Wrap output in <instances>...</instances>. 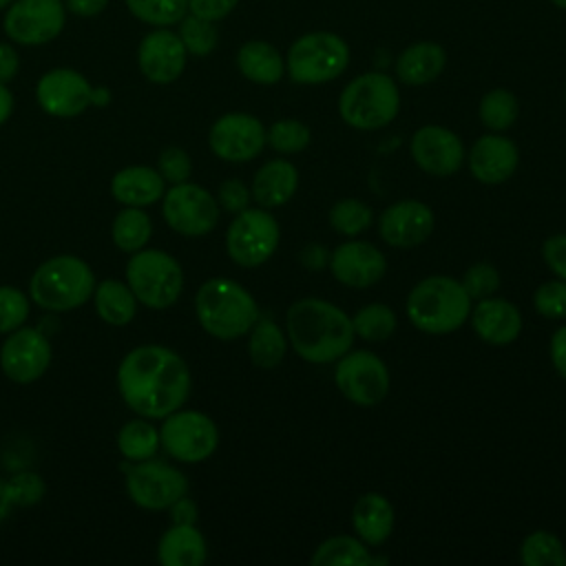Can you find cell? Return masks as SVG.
Returning <instances> with one entry per match:
<instances>
[{"instance_id":"obj_1","label":"cell","mask_w":566,"mask_h":566,"mask_svg":"<svg viewBox=\"0 0 566 566\" xmlns=\"http://www.w3.org/2000/svg\"><path fill=\"white\" fill-rule=\"evenodd\" d=\"M186 360L164 345L130 349L117 369V389L124 402L142 418L155 420L184 407L190 396Z\"/></svg>"},{"instance_id":"obj_2","label":"cell","mask_w":566,"mask_h":566,"mask_svg":"<svg viewBox=\"0 0 566 566\" xmlns=\"http://www.w3.org/2000/svg\"><path fill=\"white\" fill-rule=\"evenodd\" d=\"M285 334L292 352L310 365H327L354 345L352 316L336 303L305 296L285 312Z\"/></svg>"},{"instance_id":"obj_3","label":"cell","mask_w":566,"mask_h":566,"mask_svg":"<svg viewBox=\"0 0 566 566\" xmlns=\"http://www.w3.org/2000/svg\"><path fill=\"white\" fill-rule=\"evenodd\" d=\"M473 301L462 283L447 274H431L418 281L405 301L409 323L431 336H442L460 329L471 314Z\"/></svg>"},{"instance_id":"obj_4","label":"cell","mask_w":566,"mask_h":566,"mask_svg":"<svg viewBox=\"0 0 566 566\" xmlns=\"http://www.w3.org/2000/svg\"><path fill=\"white\" fill-rule=\"evenodd\" d=\"M195 314L203 332L219 340H234L252 329L259 318V305L241 283L214 276L199 285Z\"/></svg>"},{"instance_id":"obj_5","label":"cell","mask_w":566,"mask_h":566,"mask_svg":"<svg viewBox=\"0 0 566 566\" xmlns=\"http://www.w3.org/2000/svg\"><path fill=\"white\" fill-rule=\"evenodd\" d=\"M95 290V274L86 261L73 254L46 259L29 281V296L51 312H69L84 305Z\"/></svg>"},{"instance_id":"obj_6","label":"cell","mask_w":566,"mask_h":566,"mask_svg":"<svg viewBox=\"0 0 566 566\" xmlns=\"http://www.w3.org/2000/svg\"><path fill=\"white\" fill-rule=\"evenodd\" d=\"M400 93L387 73H363L354 77L338 97L340 119L356 130H378L396 119Z\"/></svg>"},{"instance_id":"obj_7","label":"cell","mask_w":566,"mask_h":566,"mask_svg":"<svg viewBox=\"0 0 566 566\" xmlns=\"http://www.w3.org/2000/svg\"><path fill=\"white\" fill-rule=\"evenodd\" d=\"M126 283L137 303L150 310H166L177 303L184 290V270L164 250H137L126 265Z\"/></svg>"},{"instance_id":"obj_8","label":"cell","mask_w":566,"mask_h":566,"mask_svg":"<svg viewBox=\"0 0 566 566\" xmlns=\"http://www.w3.org/2000/svg\"><path fill=\"white\" fill-rule=\"evenodd\" d=\"M349 64V46L329 31H312L292 42L285 71L296 84H325L336 80Z\"/></svg>"},{"instance_id":"obj_9","label":"cell","mask_w":566,"mask_h":566,"mask_svg":"<svg viewBox=\"0 0 566 566\" xmlns=\"http://www.w3.org/2000/svg\"><path fill=\"white\" fill-rule=\"evenodd\" d=\"M281 228L265 208H245L226 230L228 256L241 268H259L276 252Z\"/></svg>"},{"instance_id":"obj_10","label":"cell","mask_w":566,"mask_h":566,"mask_svg":"<svg viewBox=\"0 0 566 566\" xmlns=\"http://www.w3.org/2000/svg\"><path fill=\"white\" fill-rule=\"evenodd\" d=\"M159 440L170 458L197 464L217 451L219 429L214 420L201 411L177 409L164 418Z\"/></svg>"},{"instance_id":"obj_11","label":"cell","mask_w":566,"mask_h":566,"mask_svg":"<svg viewBox=\"0 0 566 566\" xmlns=\"http://www.w3.org/2000/svg\"><path fill=\"white\" fill-rule=\"evenodd\" d=\"M336 389L358 407H374L389 394V369L385 360L369 349H349L336 360Z\"/></svg>"},{"instance_id":"obj_12","label":"cell","mask_w":566,"mask_h":566,"mask_svg":"<svg viewBox=\"0 0 566 566\" xmlns=\"http://www.w3.org/2000/svg\"><path fill=\"white\" fill-rule=\"evenodd\" d=\"M161 214L166 223L184 237H203L219 223L221 208L217 197L199 184H172L161 197Z\"/></svg>"},{"instance_id":"obj_13","label":"cell","mask_w":566,"mask_h":566,"mask_svg":"<svg viewBox=\"0 0 566 566\" xmlns=\"http://www.w3.org/2000/svg\"><path fill=\"white\" fill-rule=\"evenodd\" d=\"M122 469L126 471V491L130 500L146 511L170 509L172 502L188 493L186 475L168 462L148 458Z\"/></svg>"},{"instance_id":"obj_14","label":"cell","mask_w":566,"mask_h":566,"mask_svg":"<svg viewBox=\"0 0 566 566\" xmlns=\"http://www.w3.org/2000/svg\"><path fill=\"white\" fill-rule=\"evenodd\" d=\"M64 22L62 0H13L4 13V33L18 44L38 46L57 38Z\"/></svg>"},{"instance_id":"obj_15","label":"cell","mask_w":566,"mask_h":566,"mask_svg":"<svg viewBox=\"0 0 566 566\" xmlns=\"http://www.w3.org/2000/svg\"><path fill=\"white\" fill-rule=\"evenodd\" d=\"M210 150L230 164H245L265 148V126L250 113H226L208 133Z\"/></svg>"},{"instance_id":"obj_16","label":"cell","mask_w":566,"mask_h":566,"mask_svg":"<svg viewBox=\"0 0 566 566\" xmlns=\"http://www.w3.org/2000/svg\"><path fill=\"white\" fill-rule=\"evenodd\" d=\"M53 358L49 338L33 327L9 332L0 347V367L4 376L18 385H29L44 376Z\"/></svg>"},{"instance_id":"obj_17","label":"cell","mask_w":566,"mask_h":566,"mask_svg":"<svg viewBox=\"0 0 566 566\" xmlns=\"http://www.w3.org/2000/svg\"><path fill=\"white\" fill-rule=\"evenodd\" d=\"M409 153L416 166L431 177H451L467 159L462 139L440 124L420 126L409 139Z\"/></svg>"},{"instance_id":"obj_18","label":"cell","mask_w":566,"mask_h":566,"mask_svg":"<svg viewBox=\"0 0 566 566\" xmlns=\"http://www.w3.org/2000/svg\"><path fill=\"white\" fill-rule=\"evenodd\" d=\"M436 228L433 210L418 199H402L387 206L378 219L380 239L400 250L422 245Z\"/></svg>"},{"instance_id":"obj_19","label":"cell","mask_w":566,"mask_h":566,"mask_svg":"<svg viewBox=\"0 0 566 566\" xmlns=\"http://www.w3.org/2000/svg\"><path fill=\"white\" fill-rule=\"evenodd\" d=\"M327 268L340 285L365 290L385 276L387 259L374 243L352 239L332 250Z\"/></svg>"},{"instance_id":"obj_20","label":"cell","mask_w":566,"mask_h":566,"mask_svg":"<svg viewBox=\"0 0 566 566\" xmlns=\"http://www.w3.org/2000/svg\"><path fill=\"white\" fill-rule=\"evenodd\" d=\"M38 104L53 117H75L91 106L93 86L73 69H51L35 86Z\"/></svg>"},{"instance_id":"obj_21","label":"cell","mask_w":566,"mask_h":566,"mask_svg":"<svg viewBox=\"0 0 566 566\" xmlns=\"http://www.w3.org/2000/svg\"><path fill=\"white\" fill-rule=\"evenodd\" d=\"M186 46L170 29H155L146 33L137 49V64L153 84H170L186 69Z\"/></svg>"},{"instance_id":"obj_22","label":"cell","mask_w":566,"mask_h":566,"mask_svg":"<svg viewBox=\"0 0 566 566\" xmlns=\"http://www.w3.org/2000/svg\"><path fill=\"white\" fill-rule=\"evenodd\" d=\"M467 161L475 181L484 186H500L515 175L520 166V150L515 142L502 133H486L473 142Z\"/></svg>"},{"instance_id":"obj_23","label":"cell","mask_w":566,"mask_h":566,"mask_svg":"<svg viewBox=\"0 0 566 566\" xmlns=\"http://www.w3.org/2000/svg\"><path fill=\"white\" fill-rule=\"evenodd\" d=\"M475 336L489 345H511L522 334V312L515 303L500 296L475 301L469 314Z\"/></svg>"},{"instance_id":"obj_24","label":"cell","mask_w":566,"mask_h":566,"mask_svg":"<svg viewBox=\"0 0 566 566\" xmlns=\"http://www.w3.org/2000/svg\"><path fill=\"white\" fill-rule=\"evenodd\" d=\"M298 188V170L287 159H270L265 161L252 177V199L259 208L274 210L285 206Z\"/></svg>"},{"instance_id":"obj_25","label":"cell","mask_w":566,"mask_h":566,"mask_svg":"<svg viewBox=\"0 0 566 566\" xmlns=\"http://www.w3.org/2000/svg\"><path fill=\"white\" fill-rule=\"evenodd\" d=\"M396 524L394 504L376 491L363 493L352 509V526L356 537L367 546H380L389 539Z\"/></svg>"},{"instance_id":"obj_26","label":"cell","mask_w":566,"mask_h":566,"mask_svg":"<svg viewBox=\"0 0 566 566\" xmlns=\"http://www.w3.org/2000/svg\"><path fill=\"white\" fill-rule=\"evenodd\" d=\"M164 177L150 166H128L115 172L111 181V192L122 206L144 208L159 201L166 192Z\"/></svg>"},{"instance_id":"obj_27","label":"cell","mask_w":566,"mask_h":566,"mask_svg":"<svg viewBox=\"0 0 566 566\" xmlns=\"http://www.w3.org/2000/svg\"><path fill=\"white\" fill-rule=\"evenodd\" d=\"M208 544L195 524H172L157 544V559L164 566H201Z\"/></svg>"},{"instance_id":"obj_28","label":"cell","mask_w":566,"mask_h":566,"mask_svg":"<svg viewBox=\"0 0 566 566\" xmlns=\"http://www.w3.org/2000/svg\"><path fill=\"white\" fill-rule=\"evenodd\" d=\"M447 64V53L438 42L409 44L396 60V75L407 86H424L433 82Z\"/></svg>"},{"instance_id":"obj_29","label":"cell","mask_w":566,"mask_h":566,"mask_svg":"<svg viewBox=\"0 0 566 566\" xmlns=\"http://www.w3.org/2000/svg\"><path fill=\"white\" fill-rule=\"evenodd\" d=\"M237 66L241 75L254 84H276L285 73V60L279 49L265 40H250L237 53Z\"/></svg>"},{"instance_id":"obj_30","label":"cell","mask_w":566,"mask_h":566,"mask_svg":"<svg viewBox=\"0 0 566 566\" xmlns=\"http://www.w3.org/2000/svg\"><path fill=\"white\" fill-rule=\"evenodd\" d=\"M287 334L272 318H256L248 332V356L261 369H274L287 354Z\"/></svg>"},{"instance_id":"obj_31","label":"cell","mask_w":566,"mask_h":566,"mask_svg":"<svg viewBox=\"0 0 566 566\" xmlns=\"http://www.w3.org/2000/svg\"><path fill=\"white\" fill-rule=\"evenodd\" d=\"M93 296L99 318L108 325H126L137 314V298L124 281L104 279L95 283Z\"/></svg>"},{"instance_id":"obj_32","label":"cell","mask_w":566,"mask_h":566,"mask_svg":"<svg viewBox=\"0 0 566 566\" xmlns=\"http://www.w3.org/2000/svg\"><path fill=\"white\" fill-rule=\"evenodd\" d=\"M310 562L312 566H371L374 555L356 535H332L314 548Z\"/></svg>"},{"instance_id":"obj_33","label":"cell","mask_w":566,"mask_h":566,"mask_svg":"<svg viewBox=\"0 0 566 566\" xmlns=\"http://www.w3.org/2000/svg\"><path fill=\"white\" fill-rule=\"evenodd\" d=\"M159 444V431L148 422V418L130 420L117 433V449L130 462L155 458Z\"/></svg>"},{"instance_id":"obj_34","label":"cell","mask_w":566,"mask_h":566,"mask_svg":"<svg viewBox=\"0 0 566 566\" xmlns=\"http://www.w3.org/2000/svg\"><path fill=\"white\" fill-rule=\"evenodd\" d=\"M153 232L150 217L142 208L126 206L122 212H117L113 221V241L122 252H137L142 250Z\"/></svg>"},{"instance_id":"obj_35","label":"cell","mask_w":566,"mask_h":566,"mask_svg":"<svg viewBox=\"0 0 566 566\" xmlns=\"http://www.w3.org/2000/svg\"><path fill=\"white\" fill-rule=\"evenodd\" d=\"M478 115H480V122L489 130L504 133L517 122L520 102H517L515 93H511L509 88H493V91L484 93V97L480 99Z\"/></svg>"},{"instance_id":"obj_36","label":"cell","mask_w":566,"mask_h":566,"mask_svg":"<svg viewBox=\"0 0 566 566\" xmlns=\"http://www.w3.org/2000/svg\"><path fill=\"white\" fill-rule=\"evenodd\" d=\"M352 325H354V334L358 338L369 340V343H382L389 336H394V332L398 327V316L385 303H369V305H363L352 316Z\"/></svg>"},{"instance_id":"obj_37","label":"cell","mask_w":566,"mask_h":566,"mask_svg":"<svg viewBox=\"0 0 566 566\" xmlns=\"http://www.w3.org/2000/svg\"><path fill=\"white\" fill-rule=\"evenodd\" d=\"M520 562L526 566H566V548L551 531H533L520 544Z\"/></svg>"},{"instance_id":"obj_38","label":"cell","mask_w":566,"mask_h":566,"mask_svg":"<svg viewBox=\"0 0 566 566\" xmlns=\"http://www.w3.org/2000/svg\"><path fill=\"white\" fill-rule=\"evenodd\" d=\"M327 221L336 234L354 239L374 223V210L365 201L347 197V199H338L329 208Z\"/></svg>"},{"instance_id":"obj_39","label":"cell","mask_w":566,"mask_h":566,"mask_svg":"<svg viewBox=\"0 0 566 566\" xmlns=\"http://www.w3.org/2000/svg\"><path fill=\"white\" fill-rule=\"evenodd\" d=\"M310 142H312V133L301 119L283 117V119H276L270 128H265V146H270L279 155H296L305 150Z\"/></svg>"},{"instance_id":"obj_40","label":"cell","mask_w":566,"mask_h":566,"mask_svg":"<svg viewBox=\"0 0 566 566\" xmlns=\"http://www.w3.org/2000/svg\"><path fill=\"white\" fill-rule=\"evenodd\" d=\"M126 7L146 24L170 27L186 15L188 0H126Z\"/></svg>"},{"instance_id":"obj_41","label":"cell","mask_w":566,"mask_h":566,"mask_svg":"<svg viewBox=\"0 0 566 566\" xmlns=\"http://www.w3.org/2000/svg\"><path fill=\"white\" fill-rule=\"evenodd\" d=\"M177 35L181 38L186 51L190 55H197V57H203L208 53L214 51L217 42H219V33L214 29V22L210 20H203V18H197V15H184L179 20V31Z\"/></svg>"},{"instance_id":"obj_42","label":"cell","mask_w":566,"mask_h":566,"mask_svg":"<svg viewBox=\"0 0 566 566\" xmlns=\"http://www.w3.org/2000/svg\"><path fill=\"white\" fill-rule=\"evenodd\" d=\"M533 307L544 318H551V321L566 318V281L557 276L551 281H544L533 292Z\"/></svg>"},{"instance_id":"obj_43","label":"cell","mask_w":566,"mask_h":566,"mask_svg":"<svg viewBox=\"0 0 566 566\" xmlns=\"http://www.w3.org/2000/svg\"><path fill=\"white\" fill-rule=\"evenodd\" d=\"M29 318V298L13 285H0V334H9Z\"/></svg>"},{"instance_id":"obj_44","label":"cell","mask_w":566,"mask_h":566,"mask_svg":"<svg viewBox=\"0 0 566 566\" xmlns=\"http://www.w3.org/2000/svg\"><path fill=\"white\" fill-rule=\"evenodd\" d=\"M500 272L493 263L486 261H478L473 265L467 268L464 276H462V287L467 290V294L471 296V301H480L486 296H493L500 287Z\"/></svg>"},{"instance_id":"obj_45","label":"cell","mask_w":566,"mask_h":566,"mask_svg":"<svg viewBox=\"0 0 566 566\" xmlns=\"http://www.w3.org/2000/svg\"><path fill=\"white\" fill-rule=\"evenodd\" d=\"M9 491H11V497H13V506H33L38 504L44 493H46V486H44V480L33 473V471H22V473H15L11 475L9 480Z\"/></svg>"},{"instance_id":"obj_46","label":"cell","mask_w":566,"mask_h":566,"mask_svg":"<svg viewBox=\"0 0 566 566\" xmlns=\"http://www.w3.org/2000/svg\"><path fill=\"white\" fill-rule=\"evenodd\" d=\"M157 170L168 184H184L192 175L190 155L179 146H168L157 157Z\"/></svg>"},{"instance_id":"obj_47","label":"cell","mask_w":566,"mask_h":566,"mask_svg":"<svg viewBox=\"0 0 566 566\" xmlns=\"http://www.w3.org/2000/svg\"><path fill=\"white\" fill-rule=\"evenodd\" d=\"M252 192L241 179H226L217 190V203L230 214H239L241 210L250 208Z\"/></svg>"},{"instance_id":"obj_48","label":"cell","mask_w":566,"mask_h":566,"mask_svg":"<svg viewBox=\"0 0 566 566\" xmlns=\"http://www.w3.org/2000/svg\"><path fill=\"white\" fill-rule=\"evenodd\" d=\"M542 259L557 279L566 281V232L551 234L542 243Z\"/></svg>"},{"instance_id":"obj_49","label":"cell","mask_w":566,"mask_h":566,"mask_svg":"<svg viewBox=\"0 0 566 566\" xmlns=\"http://www.w3.org/2000/svg\"><path fill=\"white\" fill-rule=\"evenodd\" d=\"M239 0H188V11L197 18L217 22L221 18H226Z\"/></svg>"},{"instance_id":"obj_50","label":"cell","mask_w":566,"mask_h":566,"mask_svg":"<svg viewBox=\"0 0 566 566\" xmlns=\"http://www.w3.org/2000/svg\"><path fill=\"white\" fill-rule=\"evenodd\" d=\"M548 356L555 371L566 380V325H559L548 343Z\"/></svg>"},{"instance_id":"obj_51","label":"cell","mask_w":566,"mask_h":566,"mask_svg":"<svg viewBox=\"0 0 566 566\" xmlns=\"http://www.w3.org/2000/svg\"><path fill=\"white\" fill-rule=\"evenodd\" d=\"M298 261H301V265H303L305 270L318 272V270L327 268V263H329V254H327V250H325V245H323V243L312 241V243H305V245L301 248V252H298Z\"/></svg>"},{"instance_id":"obj_52","label":"cell","mask_w":566,"mask_h":566,"mask_svg":"<svg viewBox=\"0 0 566 566\" xmlns=\"http://www.w3.org/2000/svg\"><path fill=\"white\" fill-rule=\"evenodd\" d=\"M20 69V57H18V51L13 44H7V42H0V82L7 84L15 77Z\"/></svg>"},{"instance_id":"obj_53","label":"cell","mask_w":566,"mask_h":566,"mask_svg":"<svg viewBox=\"0 0 566 566\" xmlns=\"http://www.w3.org/2000/svg\"><path fill=\"white\" fill-rule=\"evenodd\" d=\"M170 520H172V524H195L197 522V504L188 495H181L177 502L170 504Z\"/></svg>"},{"instance_id":"obj_54","label":"cell","mask_w":566,"mask_h":566,"mask_svg":"<svg viewBox=\"0 0 566 566\" xmlns=\"http://www.w3.org/2000/svg\"><path fill=\"white\" fill-rule=\"evenodd\" d=\"M108 0H66V11L80 15V18H93L106 9Z\"/></svg>"},{"instance_id":"obj_55","label":"cell","mask_w":566,"mask_h":566,"mask_svg":"<svg viewBox=\"0 0 566 566\" xmlns=\"http://www.w3.org/2000/svg\"><path fill=\"white\" fill-rule=\"evenodd\" d=\"M11 509H13V497L9 491V482L0 480V522H4L9 517Z\"/></svg>"},{"instance_id":"obj_56","label":"cell","mask_w":566,"mask_h":566,"mask_svg":"<svg viewBox=\"0 0 566 566\" xmlns=\"http://www.w3.org/2000/svg\"><path fill=\"white\" fill-rule=\"evenodd\" d=\"M11 111H13V95H11V91L0 82V126L9 119Z\"/></svg>"},{"instance_id":"obj_57","label":"cell","mask_w":566,"mask_h":566,"mask_svg":"<svg viewBox=\"0 0 566 566\" xmlns=\"http://www.w3.org/2000/svg\"><path fill=\"white\" fill-rule=\"evenodd\" d=\"M108 102V91L106 88H93V97H91V104H106Z\"/></svg>"},{"instance_id":"obj_58","label":"cell","mask_w":566,"mask_h":566,"mask_svg":"<svg viewBox=\"0 0 566 566\" xmlns=\"http://www.w3.org/2000/svg\"><path fill=\"white\" fill-rule=\"evenodd\" d=\"M555 7H559V9H564L566 11V0H551Z\"/></svg>"},{"instance_id":"obj_59","label":"cell","mask_w":566,"mask_h":566,"mask_svg":"<svg viewBox=\"0 0 566 566\" xmlns=\"http://www.w3.org/2000/svg\"><path fill=\"white\" fill-rule=\"evenodd\" d=\"M13 0H0V9H4V7H9Z\"/></svg>"},{"instance_id":"obj_60","label":"cell","mask_w":566,"mask_h":566,"mask_svg":"<svg viewBox=\"0 0 566 566\" xmlns=\"http://www.w3.org/2000/svg\"><path fill=\"white\" fill-rule=\"evenodd\" d=\"M564 95H566V93H564Z\"/></svg>"}]
</instances>
